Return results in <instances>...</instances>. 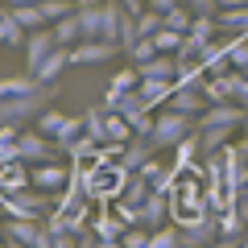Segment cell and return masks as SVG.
I'll use <instances>...</instances> for the list:
<instances>
[{
  "label": "cell",
  "instance_id": "5",
  "mask_svg": "<svg viewBox=\"0 0 248 248\" xmlns=\"http://www.w3.org/2000/svg\"><path fill=\"white\" fill-rule=\"evenodd\" d=\"M120 42H104V37H83L79 46H71V62L75 66H99V62L116 58Z\"/></svg>",
  "mask_w": 248,
  "mask_h": 248
},
{
  "label": "cell",
  "instance_id": "34",
  "mask_svg": "<svg viewBox=\"0 0 248 248\" xmlns=\"http://www.w3.org/2000/svg\"><path fill=\"white\" fill-rule=\"evenodd\" d=\"M153 42H157L161 54H178V50H182V42H186V33H178V29H166V25H161L157 33H153Z\"/></svg>",
  "mask_w": 248,
  "mask_h": 248
},
{
  "label": "cell",
  "instance_id": "51",
  "mask_svg": "<svg viewBox=\"0 0 248 248\" xmlns=\"http://www.w3.org/2000/svg\"><path fill=\"white\" fill-rule=\"evenodd\" d=\"M0 248H9V240H0Z\"/></svg>",
  "mask_w": 248,
  "mask_h": 248
},
{
  "label": "cell",
  "instance_id": "55",
  "mask_svg": "<svg viewBox=\"0 0 248 248\" xmlns=\"http://www.w3.org/2000/svg\"><path fill=\"white\" fill-rule=\"evenodd\" d=\"M0 13H4V9H0Z\"/></svg>",
  "mask_w": 248,
  "mask_h": 248
},
{
  "label": "cell",
  "instance_id": "2",
  "mask_svg": "<svg viewBox=\"0 0 248 248\" xmlns=\"http://www.w3.org/2000/svg\"><path fill=\"white\" fill-rule=\"evenodd\" d=\"M50 87H37L29 95H13V99H0V124H25V120H37V116L50 108Z\"/></svg>",
  "mask_w": 248,
  "mask_h": 248
},
{
  "label": "cell",
  "instance_id": "53",
  "mask_svg": "<svg viewBox=\"0 0 248 248\" xmlns=\"http://www.w3.org/2000/svg\"><path fill=\"white\" fill-rule=\"evenodd\" d=\"M240 195H248V186H244V190H240Z\"/></svg>",
  "mask_w": 248,
  "mask_h": 248
},
{
  "label": "cell",
  "instance_id": "47",
  "mask_svg": "<svg viewBox=\"0 0 248 248\" xmlns=\"http://www.w3.org/2000/svg\"><path fill=\"white\" fill-rule=\"evenodd\" d=\"M91 4H104V0H79V9H91Z\"/></svg>",
  "mask_w": 248,
  "mask_h": 248
},
{
  "label": "cell",
  "instance_id": "25",
  "mask_svg": "<svg viewBox=\"0 0 248 248\" xmlns=\"http://www.w3.org/2000/svg\"><path fill=\"white\" fill-rule=\"evenodd\" d=\"M215 228H219V236H244V215L236 207H223V211H215Z\"/></svg>",
  "mask_w": 248,
  "mask_h": 248
},
{
  "label": "cell",
  "instance_id": "10",
  "mask_svg": "<svg viewBox=\"0 0 248 248\" xmlns=\"http://www.w3.org/2000/svg\"><path fill=\"white\" fill-rule=\"evenodd\" d=\"M166 108H174V112H186V116H203L207 95H203V87H178V83H174V91H170Z\"/></svg>",
  "mask_w": 248,
  "mask_h": 248
},
{
  "label": "cell",
  "instance_id": "26",
  "mask_svg": "<svg viewBox=\"0 0 248 248\" xmlns=\"http://www.w3.org/2000/svg\"><path fill=\"white\" fill-rule=\"evenodd\" d=\"M17 137H21V124H0V166L17 161Z\"/></svg>",
  "mask_w": 248,
  "mask_h": 248
},
{
  "label": "cell",
  "instance_id": "48",
  "mask_svg": "<svg viewBox=\"0 0 248 248\" xmlns=\"http://www.w3.org/2000/svg\"><path fill=\"white\" fill-rule=\"evenodd\" d=\"M9 4H42V0H9Z\"/></svg>",
  "mask_w": 248,
  "mask_h": 248
},
{
  "label": "cell",
  "instance_id": "43",
  "mask_svg": "<svg viewBox=\"0 0 248 248\" xmlns=\"http://www.w3.org/2000/svg\"><path fill=\"white\" fill-rule=\"evenodd\" d=\"M240 244H244V236H219L211 248H240Z\"/></svg>",
  "mask_w": 248,
  "mask_h": 248
},
{
  "label": "cell",
  "instance_id": "29",
  "mask_svg": "<svg viewBox=\"0 0 248 248\" xmlns=\"http://www.w3.org/2000/svg\"><path fill=\"white\" fill-rule=\"evenodd\" d=\"M9 13H13V17H17L25 29H42V25H50V21L42 17V9H37V4H9Z\"/></svg>",
  "mask_w": 248,
  "mask_h": 248
},
{
  "label": "cell",
  "instance_id": "31",
  "mask_svg": "<svg viewBox=\"0 0 248 248\" xmlns=\"http://www.w3.org/2000/svg\"><path fill=\"white\" fill-rule=\"evenodd\" d=\"M178 236H182L178 223H161L157 232H149V248H178Z\"/></svg>",
  "mask_w": 248,
  "mask_h": 248
},
{
  "label": "cell",
  "instance_id": "13",
  "mask_svg": "<svg viewBox=\"0 0 248 248\" xmlns=\"http://www.w3.org/2000/svg\"><path fill=\"white\" fill-rule=\"evenodd\" d=\"M170 219V199L161 195V190H153L149 199L141 203V228H149V232H157L161 223Z\"/></svg>",
  "mask_w": 248,
  "mask_h": 248
},
{
  "label": "cell",
  "instance_id": "4",
  "mask_svg": "<svg viewBox=\"0 0 248 248\" xmlns=\"http://www.w3.org/2000/svg\"><path fill=\"white\" fill-rule=\"evenodd\" d=\"M37 133L50 137L54 145H66V141H75V137L83 133V116H66V112H58V108H46V112L37 116Z\"/></svg>",
  "mask_w": 248,
  "mask_h": 248
},
{
  "label": "cell",
  "instance_id": "40",
  "mask_svg": "<svg viewBox=\"0 0 248 248\" xmlns=\"http://www.w3.org/2000/svg\"><path fill=\"white\" fill-rule=\"evenodd\" d=\"M182 4L190 9V17H215V13H219L215 0H182Z\"/></svg>",
  "mask_w": 248,
  "mask_h": 248
},
{
  "label": "cell",
  "instance_id": "24",
  "mask_svg": "<svg viewBox=\"0 0 248 248\" xmlns=\"http://www.w3.org/2000/svg\"><path fill=\"white\" fill-rule=\"evenodd\" d=\"M83 133L95 145H108V128H104V108H87L83 112Z\"/></svg>",
  "mask_w": 248,
  "mask_h": 248
},
{
  "label": "cell",
  "instance_id": "20",
  "mask_svg": "<svg viewBox=\"0 0 248 248\" xmlns=\"http://www.w3.org/2000/svg\"><path fill=\"white\" fill-rule=\"evenodd\" d=\"M137 91H141V99L149 108H157V104H166V99H170L174 79H141V83H137Z\"/></svg>",
  "mask_w": 248,
  "mask_h": 248
},
{
  "label": "cell",
  "instance_id": "18",
  "mask_svg": "<svg viewBox=\"0 0 248 248\" xmlns=\"http://www.w3.org/2000/svg\"><path fill=\"white\" fill-rule=\"evenodd\" d=\"M25 37H29V29L21 25L9 9H4V13H0V42L13 46V50H25Z\"/></svg>",
  "mask_w": 248,
  "mask_h": 248
},
{
  "label": "cell",
  "instance_id": "21",
  "mask_svg": "<svg viewBox=\"0 0 248 248\" xmlns=\"http://www.w3.org/2000/svg\"><path fill=\"white\" fill-rule=\"evenodd\" d=\"M215 37H219V21H215V17H195V21H190V33H186V42H190V46L203 50V46L215 42Z\"/></svg>",
  "mask_w": 248,
  "mask_h": 248
},
{
  "label": "cell",
  "instance_id": "35",
  "mask_svg": "<svg viewBox=\"0 0 248 248\" xmlns=\"http://www.w3.org/2000/svg\"><path fill=\"white\" fill-rule=\"evenodd\" d=\"M91 232H95V236H104V240H120V236H124V223L116 219V215H99Z\"/></svg>",
  "mask_w": 248,
  "mask_h": 248
},
{
  "label": "cell",
  "instance_id": "3",
  "mask_svg": "<svg viewBox=\"0 0 248 248\" xmlns=\"http://www.w3.org/2000/svg\"><path fill=\"white\" fill-rule=\"evenodd\" d=\"M182 137H190V116H186V112L166 108V112L153 116V133H149V145H153V149H174Z\"/></svg>",
  "mask_w": 248,
  "mask_h": 248
},
{
  "label": "cell",
  "instance_id": "6",
  "mask_svg": "<svg viewBox=\"0 0 248 248\" xmlns=\"http://www.w3.org/2000/svg\"><path fill=\"white\" fill-rule=\"evenodd\" d=\"M219 240V228H215V211L203 215L195 223H182V236H178V248H211Z\"/></svg>",
  "mask_w": 248,
  "mask_h": 248
},
{
  "label": "cell",
  "instance_id": "41",
  "mask_svg": "<svg viewBox=\"0 0 248 248\" xmlns=\"http://www.w3.org/2000/svg\"><path fill=\"white\" fill-rule=\"evenodd\" d=\"M54 248H79V236L75 232H58L54 236Z\"/></svg>",
  "mask_w": 248,
  "mask_h": 248
},
{
  "label": "cell",
  "instance_id": "22",
  "mask_svg": "<svg viewBox=\"0 0 248 248\" xmlns=\"http://www.w3.org/2000/svg\"><path fill=\"white\" fill-rule=\"evenodd\" d=\"M37 87H46V83H37L33 75H17V79H0V99H13V95H29V91H37Z\"/></svg>",
  "mask_w": 248,
  "mask_h": 248
},
{
  "label": "cell",
  "instance_id": "15",
  "mask_svg": "<svg viewBox=\"0 0 248 248\" xmlns=\"http://www.w3.org/2000/svg\"><path fill=\"white\" fill-rule=\"evenodd\" d=\"M137 75L141 79H178V58L174 54H153L149 62L137 66Z\"/></svg>",
  "mask_w": 248,
  "mask_h": 248
},
{
  "label": "cell",
  "instance_id": "7",
  "mask_svg": "<svg viewBox=\"0 0 248 248\" xmlns=\"http://www.w3.org/2000/svg\"><path fill=\"white\" fill-rule=\"evenodd\" d=\"M17 161H25V166L54 161V145H50V137H42L37 128H33V133H25V128H21V137H17Z\"/></svg>",
  "mask_w": 248,
  "mask_h": 248
},
{
  "label": "cell",
  "instance_id": "14",
  "mask_svg": "<svg viewBox=\"0 0 248 248\" xmlns=\"http://www.w3.org/2000/svg\"><path fill=\"white\" fill-rule=\"evenodd\" d=\"M66 66H71V50H66V46H54V50H50V58H46L42 66H37V71H33V79L50 87V83L58 79L62 71H66Z\"/></svg>",
  "mask_w": 248,
  "mask_h": 248
},
{
  "label": "cell",
  "instance_id": "49",
  "mask_svg": "<svg viewBox=\"0 0 248 248\" xmlns=\"http://www.w3.org/2000/svg\"><path fill=\"white\" fill-rule=\"evenodd\" d=\"M240 128H244V137H248V116H244V124H240Z\"/></svg>",
  "mask_w": 248,
  "mask_h": 248
},
{
  "label": "cell",
  "instance_id": "9",
  "mask_svg": "<svg viewBox=\"0 0 248 248\" xmlns=\"http://www.w3.org/2000/svg\"><path fill=\"white\" fill-rule=\"evenodd\" d=\"M29 178H33V186H37V190H46V195H58L62 186L71 182L66 170H62L58 161H37V166H29Z\"/></svg>",
  "mask_w": 248,
  "mask_h": 248
},
{
  "label": "cell",
  "instance_id": "33",
  "mask_svg": "<svg viewBox=\"0 0 248 248\" xmlns=\"http://www.w3.org/2000/svg\"><path fill=\"white\" fill-rule=\"evenodd\" d=\"M124 54L133 58V66H141V62H149L153 54H161V50H157V42H153V37H137V42L128 46V50H124Z\"/></svg>",
  "mask_w": 248,
  "mask_h": 248
},
{
  "label": "cell",
  "instance_id": "19",
  "mask_svg": "<svg viewBox=\"0 0 248 248\" xmlns=\"http://www.w3.org/2000/svg\"><path fill=\"white\" fill-rule=\"evenodd\" d=\"M137 83H141L137 66H128V71H116L112 79H108V95H104V104H112V99H120V95H128V91H137Z\"/></svg>",
  "mask_w": 248,
  "mask_h": 248
},
{
  "label": "cell",
  "instance_id": "37",
  "mask_svg": "<svg viewBox=\"0 0 248 248\" xmlns=\"http://www.w3.org/2000/svg\"><path fill=\"white\" fill-rule=\"evenodd\" d=\"M112 215H116V219L124 223V228H137V223H141V207H133V203H124V199H120V203L112 207Z\"/></svg>",
  "mask_w": 248,
  "mask_h": 248
},
{
  "label": "cell",
  "instance_id": "30",
  "mask_svg": "<svg viewBox=\"0 0 248 248\" xmlns=\"http://www.w3.org/2000/svg\"><path fill=\"white\" fill-rule=\"evenodd\" d=\"M228 58L236 71H248V33H232L228 37Z\"/></svg>",
  "mask_w": 248,
  "mask_h": 248
},
{
  "label": "cell",
  "instance_id": "12",
  "mask_svg": "<svg viewBox=\"0 0 248 248\" xmlns=\"http://www.w3.org/2000/svg\"><path fill=\"white\" fill-rule=\"evenodd\" d=\"M33 178H29V166L25 161H9L0 166V195H17V190H29Z\"/></svg>",
  "mask_w": 248,
  "mask_h": 248
},
{
  "label": "cell",
  "instance_id": "39",
  "mask_svg": "<svg viewBox=\"0 0 248 248\" xmlns=\"http://www.w3.org/2000/svg\"><path fill=\"white\" fill-rule=\"evenodd\" d=\"M120 244L124 248H149V228H124V236H120Z\"/></svg>",
  "mask_w": 248,
  "mask_h": 248
},
{
  "label": "cell",
  "instance_id": "16",
  "mask_svg": "<svg viewBox=\"0 0 248 248\" xmlns=\"http://www.w3.org/2000/svg\"><path fill=\"white\" fill-rule=\"evenodd\" d=\"M50 29H54V42H58V46H66V50H71V46H79V42H83V29H79V9H75V13H66V17H58Z\"/></svg>",
  "mask_w": 248,
  "mask_h": 248
},
{
  "label": "cell",
  "instance_id": "36",
  "mask_svg": "<svg viewBox=\"0 0 248 248\" xmlns=\"http://www.w3.org/2000/svg\"><path fill=\"white\" fill-rule=\"evenodd\" d=\"M157 29H161V13H157V9L137 13V33H141V37H153Z\"/></svg>",
  "mask_w": 248,
  "mask_h": 248
},
{
  "label": "cell",
  "instance_id": "32",
  "mask_svg": "<svg viewBox=\"0 0 248 248\" xmlns=\"http://www.w3.org/2000/svg\"><path fill=\"white\" fill-rule=\"evenodd\" d=\"M190 9H186V4H178V9H170V13H161V25L166 29H178V33H190Z\"/></svg>",
  "mask_w": 248,
  "mask_h": 248
},
{
  "label": "cell",
  "instance_id": "23",
  "mask_svg": "<svg viewBox=\"0 0 248 248\" xmlns=\"http://www.w3.org/2000/svg\"><path fill=\"white\" fill-rule=\"evenodd\" d=\"M58 149L66 153V157H75V161H95V149H99V145L91 141L87 133H79V137H75V141H66V145H58Z\"/></svg>",
  "mask_w": 248,
  "mask_h": 248
},
{
  "label": "cell",
  "instance_id": "1",
  "mask_svg": "<svg viewBox=\"0 0 248 248\" xmlns=\"http://www.w3.org/2000/svg\"><path fill=\"white\" fill-rule=\"evenodd\" d=\"M0 207L9 211V219H46L58 207V199L33 186V190H17V195H0Z\"/></svg>",
  "mask_w": 248,
  "mask_h": 248
},
{
  "label": "cell",
  "instance_id": "52",
  "mask_svg": "<svg viewBox=\"0 0 248 248\" xmlns=\"http://www.w3.org/2000/svg\"><path fill=\"white\" fill-rule=\"evenodd\" d=\"M240 248H248V236H244V244H240Z\"/></svg>",
  "mask_w": 248,
  "mask_h": 248
},
{
  "label": "cell",
  "instance_id": "28",
  "mask_svg": "<svg viewBox=\"0 0 248 248\" xmlns=\"http://www.w3.org/2000/svg\"><path fill=\"white\" fill-rule=\"evenodd\" d=\"M232 133H236V128H228V124H219V128H203V133H199V141H203V153H219L223 145L232 141Z\"/></svg>",
  "mask_w": 248,
  "mask_h": 248
},
{
  "label": "cell",
  "instance_id": "38",
  "mask_svg": "<svg viewBox=\"0 0 248 248\" xmlns=\"http://www.w3.org/2000/svg\"><path fill=\"white\" fill-rule=\"evenodd\" d=\"M137 37H141V33H137V17H133V13H124V17H120V37H116V42H120V50H128Z\"/></svg>",
  "mask_w": 248,
  "mask_h": 248
},
{
  "label": "cell",
  "instance_id": "17",
  "mask_svg": "<svg viewBox=\"0 0 248 248\" xmlns=\"http://www.w3.org/2000/svg\"><path fill=\"white\" fill-rule=\"evenodd\" d=\"M219 21V33H248V4H232V9H219L215 13Z\"/></svg>",
  "mask_w": 248,
  "mask_h": 248
},
{
  "label": "cell",
  "instance_id": "44",
  "mask_svg": "<svg viewBox=\"0 0 248 248\" xmlns=\"http://www.w3.org/2000/svg\"><path fill=\"white\" fill-rule=\"evenodd\" d=\"M120 4H124V13H133V17H137V13H145V9H149L145 0H120Z\"/></svg>",
  "mask_w": 248,
  "mask_h": 248
},
{
  "label": "cell",
  "instance_id": "8",
  "mask_svg": "<svg viewBox=\"0 0 248 248\" xmlns=\"http://www.w3.org/2000/svg\"><path fill=\"white\" fill-rule=\"evenodd\" d=\"M54 29L50 25H42V29H29V37H25V71L33 75L37 66H42L46 58H50V50H54Z\"/></svg>",
  "mask_w": 248,
  "mask_h": 248
},
{
  "label": "cell",
  "instance_id": "46",
  "mask_svg": "<svg viewBox=\"0 0 248 248\" xmlns=\"http://www.w3.org/2000/svg\"><path fill=\"white\" fill-rule=\"evenodd\" d=\"M95 248H124L120 240H104V236H95Z\"/></svg>",
  "mask_w": 248,
  "mask_h": 248
},
{
  "label": "cell",
  "instance_id": "42",
  "mask_svg": "<svg viewBox=\"0 0 248 248\" xmlns=\"http://www.w3.org/2000/svg\"><path fill=\"white\" fill-rule=\"evenodd\" d=\"M145 4H149V9H157V13H170V9H178L182 0H145Z\"/></svg>",
  "mask_w": 248,
  "mask_h": 248
},
{
  "label": "cell",
  "instance_id": "11",
  "mask_svg": "<svg viewBox=\"0 0 248 248\" xmlns=\"http://www.w3.org/2000/svg\"><path fill=\"white\" fill-rule=\"evenodd\" d=\"M149 157H153V145H149V137H133L128 145H120V161H116V166H120L124 174H137V170H141Z\"/></svg>",
  "mask_w": 248,
  "mask_h": 248
},
{
  "label": "cell",
  "instance_id": "56",
  "mask_svg": "<svg viewBox=\"0 0 248 248\" xmlns=\"http://www.w3.org/2000/svg\"><path fill=\"white\" fill-rule=\"evenodd\" d=\"M244 75H248V71H244Z\"/></svg>",
  "mask_w": 248,
  "mask_h": 248
},
{
  "label": "cell",
  "instance_id": "27",
  "mask_svg": "<svg viewBox=\"0 0 248 248\" xmlns=\"http://www.w3.org/2000/svg\"><path fill=\"white\" fill-rule=\"evenodd\" d=\"M174 149H178V170H195V157H199V149H203V141H199V133H190V137H182Z\"/></svg>",
  "mask_w": 248,
  "mask_h": 248
},
{
  "label": "cell",
  "instance_id": "50",
  "mask_svg": "<svg viewBox=\"0 0 248 248\" xmlns=\"http://www.w3.org/2000/svg\"><path fill=\"white\" fill-rule=\"evenodd\" d=\"M9 248H25V244H13V240H9Z\"/></svg>",
  "mask_w": 248,
  "mask_h": 248
},
{
  "label": "cell",
  "instance_id": "54",
  "mask_svg": "<svg viewBox=\"0 0 248 248\" xmlns=\"http://www.w3.org/2000/svg\"><path fill=\"white\" fill-rule=\"evenodd\" d=\"M244 4H248V0H244Z\"/></svg>",
  "mask_w": 248,
  "mask_h": 248
},
{
  "label": "cell",
  "instance_id": "45",
  "mask_svg": "<svg viewBox=\"0 0 248 248\" xmlns=\"http://www.w3.org/2000/svg\"><path fill=\"white\" fill-rule=\"evenodd\" d=\"M236 104L248 112V75H244V83H240V91H236Z\"/></svg>",
  "mask_w": 248,
  "mask_h": 248
}]
</instances>
